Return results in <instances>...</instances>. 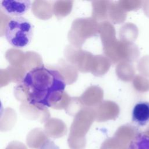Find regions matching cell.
Segmentation results:
<instances>
[{
    "mask_svg": "<svg viewBox=\"0 0 149 149\" xmlns=\"http://www.w3.org/2000/svg\"><path fill=\"white\" fill-rule=\"evenodd\" d=\"M128 149H149V135L139 134L130 142Z\"/></svg>",
    "mask_w": 149,
    "mask_h": 149,
    "instance_id": "5",
    "label": "cell"
},
{
    "mask_svg": "<svg viewBox=\"0 0 149 149\" xmlns=\"http://www.w3.org/2000/svg\"><path fill=\"white\" fill-rule=\"evenodd\" d=\"M1 9L8 15L14 17H22L30 8L31 2L27 0L1 1Z\"/></svg>",
    "mask_w": 149,
    "mask_h": 149,
    "instance_id": "3",
    "label": "cell"
},
{
    "mask_svg": "<svg viewBox=\"0 0 149 149\" xmlns=\"http://www.w3.org/2000/svg\"><path fill=\"white\" fill-rule=\"evenodd\" d=\"M132 121L139 126L149 122V102L140 101L134 106L132 112Z\"/></svg>",
    "mask_w": 149,
    "mask_h": 149,
    "instance_id": "4",
    "label": "cell"
},
{
    "mask_svg": "<svg viewBox=\"0 0 149 149\" xmlns=\"http://www.w3.org/2000/svg\"><path fill=\"white\" fill-rule=\"evenodd\" d=\"M22 84L29 104L41 109L59 101L66 87L59 72L44 66L35 67L27 72Z\"/></svg>",
    "mask_w": 149,
    "mask_h": 149,
    "instance_id": "1",
    "label": "cell"
},
{
    "mask_svg": "<svg viewBox=\"0 0 149 149\" xmlns=\"http://www.w3.org/2000/svg\"><path fill=\"white\" fill-rule=\"evenodd\" d=\"M33 33L31 22L23 17L10 19L5 26V36L8 42L17 48L27 46L31 41Z\"/></svg>",
    "mask_w": 149,
    "mask_h": 149,
    "instance_id": "2",
    "label": "cell"
}]
</instances>
